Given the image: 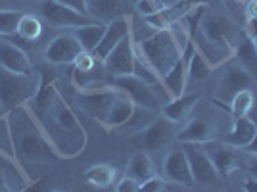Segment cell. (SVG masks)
<instances>
[{
	"label": "cell",
	"mask_w": 257,
	"mask_h": 192,
	"mask_svg": "<svg viewBox=\"0 0 257 192\" xmlns=\"http://www.w3.org/2000/svg\"><path fill=\"white\" fill-rule=\"evenodd\" d=\"M171 188H179V184H173L165 177H160V175H154L152 179H148V181H144L140 184V190L144 192H161L171 190Z\"/></svg>",
	"instance_id": "cell-36"
},
{
	"label": "cell",
	"mask_w": 257,
	"mask_h": 192,
	"mask_svg": "<svg viewBox=\"0 0 257 192\" xmlns=\"http://www.w3.org/2000/svg\"><path fill=\"white\" fill-rule=\"evenodd\" d=\"M133 31V16H127V18H119V20H113V22L106 23V31L102 35L100 43L94 48V56H96L100 62H104L107 54L111 52L115 46H117L127 35H131Z\"/></svg>",
	"instance_id": "cell-17"
},
{
	"label": "cell",
	"mask_w": 257,
	"mask_h": 192,
	"mask_svg": "<svg viewBox=\"0 0 257 192\" xmlns=\"http://www.w3.org/2000/svg\"><path fill=\"white\" fill-rule=\"evenodd\" d=\"M192 41L196 50L204 56L209 64L213 65L215 69L221 67L223 64L230 62L236 56V46L228 43H217V41H211V39H205L204 35L200 33H194Z\"/></svg>",
	"instance_id": "cell-18"
},
{
	"label": "cell",
	"mask_w": 257,
	"mask_h": 192,
	"mask_svg": "<svg viewBox=\"0 0 257 192\" xmlns=\"http://www.w3.org/2000/svg\"><path fill=\"white\" fill-rule=\"evenodd\" d=\"M109 81L115 86H119L137 106L148 108V110H154V112H161V102L158 92H156V86L148 85L144 79H140L135 73H131L119 75V77H109Z\"/></svg>",
	"instance_id": "cell-8"
},
{
	"label": "cell",
	"mask_w": 257,
	"mask_h": 192,
	"mask_svg": "<svg viewBox=\"0 0 257 192\" xmlns=\"http://www.w3.org/2000/svg\"><path fill=\"white\" fill-rule=\"evenodd\" d=\"M4 114H6V112H4V108L0 106V118H2V116H4Z\"/></svg>",
	"instance_id": "cell-46"
},
{
	"label": "cell",
	"mask_w": 257,
	"mask_h": 192,
	"mask_svg": "<svg viewBox=\"0 0 257 192\" xmlns=\"http://www.w3.org/2000/svg\"><path fill=\"white\" fill-rule=\"evenodd\" d=\"M219 137H221V133L213 125V121L205 118H192L177 131L175 140L179 144H205Z\"/></svg>",
	"instance_id": "cell-15"
},
{
	"label": "cell",
	"mask_w": 257,
	"mask_h": 192,
	"mask_svg": "<svg viewBox=\"0 0 257 192\" xmlns=\"http://www.w3.org/2000/svg\"><path fill=\"white\" fill-rule=\"evenodd\" d=\"M115 190L117 192H139L140 182L125 173V175H123L121 179H117V182H115Z\"/></svg>",
	"instance_id": "cell-37"
},
{
	"label": "cell",
	"mask_w": 257,
	"mask_h": 192,
	"mask_svg": "<svg viewBox=\"0 0 257 192\" xmlns=\"http://www.w3.org/2000/svg\"><path fill=\"white\" fill-rule=\"evenodd\" d=\"M257 133V121H253L251 118L247 116H242V118H234L232 121V127L228 129L226 133H223L219 139L223 140L225 144L232 146L236 150H244L255 139Z\"/></svg>",
	"instance_id": "cell-22"
},
{
	"label": "cell",
	"mask_w": 257,
	"mask_h": 192,
	"mask_svg": "<svg viewBox=\"0 0 257 192\" xmlns=\"http://www.w3.org/2000/svg\"><path fill=\"white\" fill-rule=\"evenodd\" d=\"M200 92H190V94H184L182 96H177V98H171L167 104H163L161 106V114L165 116V118H169L171 121H175L177 125H184L190 116H192L194 108L198 106V102H200Z\"/></svg>",
	"instance_id": "cell-23"
},
{
	"label": "cell",
	"mask_w": 257,
	"mask_h": 192,
	"mask_svg": "<svg viewBox=\"0 0 257 192\" xmlns=\"http://www.w3.org/2000/svg\"><path fill=\"white\" fill-rule=\"evenodd\" d=\"M244 190L246 192H257V179L255 177H247L244 181Z\"/></svg>",
	"instance_id": "cell-43"
},
{
	"label": "cell",
	"mask_w": 257,
	"mask_h": 192,
	"mask_svg": "<svg viewBox=\"0 0 257 192\" xmlns=\"http://www.w3.org/2000/svg\"><path fill=\"white\" fill-rule=\"evenodd\" d=\"M253 106H255L253 88H244L232 96V100L228 102V112L232 118H242V116H247L253 110Z\"/></svg>",
	"instance_id": "cell-31"
},
{
	"label": "cell",
	"mask_w": 257,
	"mask_h": 192,
	"mask_svg": "<svg viewBox=\"0 0 257 192\" xmlns=\"http://www.w3.org/2000/svg\"><path fill=\"white\" fill-rule=\"evenodd\" d=\"M202 146H204V150L207 152V156L211 158L215 169L219 171V175H221V179H223V181H228L230 175H232V173L238 169V165H240V158H238V154H236V148L225 144L221 139L209 140V142H205Z\"/></svg>",
	"instance_id": "cell-14"
},
{
	"label": "cell",
	"mask_w": 257,
	"mask_h": 192,
	"mask_svg": "<svg viewBox=\"0 0 257 192\" xmlns=\"http://www.w3.org/2000/svg\"><path fill=\"white\" fill-rule=\"evenodd\" d=\"M2 179H4V186L8 190H23V188H27V182H25L23 175L20 173V169H16L12 165H6L2 169Z\"/></svg>",
	"instance_id": "cell-34"
},
{
	"label": "cell",
	"mask_w": 257,
	"mask_h": 192,
	"mask_svg": "<svg viewBox=\"0 0 257 192\" xmlns=\"http://www.w3.org/2000/svg\"><path fill=\"white\" fill-rule=\"evenodd\" d=\"M135 44H137V50L160 73V77L167 73L182 56L169 29H160L142 41H135Z\"/></svg>",
	"instance_id": "cell-4"
},
{
	"label": "cell",
	"mask_w": 257,
	"mask_h": 192,
	"mask_svg": "<svg viewBox=\"0 0 257 192\" xmlns=\"http://www.w3.org/2000/svg\"><path fill=\"white\" fill-rule=\"evenodd\" d=\"M251 43H253V48H255V52H257V39H251Z\"/></svg>",
	"instance_id": "cell-45"
},
{
	"label": "cell",
	"mask_w": 257,
	"mask_h": 192,
	"mask_svg": "<svg viewBox=\"0 0 257 192\" xmlns=\"http://www.w3.org/2000/svg\"><path fill=\"white\" fill-rule=\"evenodd\" d=\"M161 88L165 90L167 98H177L186 92L188 86V73H186V62L182 60V56L179 58V62L173 65L167 73L161 77Z\"/></svg>",
	"instance_id": "cell-24"
},
{
	"label": "cell",
	"mask_w": 257,
	"mask_h": 192,
	"mask_svg": "<svg viewBox=\"0 0 257 192\" xmlns=\"http://www.w3.org/2000/svg\"><path fill=\"white\" fill-rule=\"evenodd\" d=\"M217 69H221L219 81H217V100H215L217 104L228 108V102L232 100L236 92L255 86V79L236 58H232L230 62H226Z\"/></svg>",
	"instance_id": "cell-5"
},
{
	"label": "cell",
	"mask_w": 257,
	"mask_h": 192,
	"mask_svg": "<svg viewBox=\"0 0 257 192\" xmlns=\"http://www.w3.org/2000/svg\"><path fill=\"white\" fill-rule=\"evenodd\" d=\"M41 77H43V73H41ZM58 98H60L58 77H56V75H52V79L43 77L37 94L33 96L31 100H29V104H27V106H29V112H31V116L37 119L41 125L46 121L48 114H50V110H52L54 104L58 102Z\"/></svg>",
	"instance_id": "cell-13"
},
{
	"label": "cell",
	"mask_w": 257,
	"mask_h": 192,
	"mask_svg": "<svg viewBox=\"0 0 257 192\" xmlns=\"http://www.w3.org/2000/svg\"><path fill=\"white\" fill-rule=\"evenodd\" d=\"M246 35L249 39H257V18H247Z\"/></svg>",
	"instance_id": "cell-40"
},
{
	"label": "cell",
	"mask_w": 257,
	"mask_h": 192,
	"mask_svg": "<svg viewBox=\"0 0 257 192\" xmlns=\"http://www.w3.org/2000/svg\"><path fill=\"white\" fill-rule=\"evenodd\" d=\"M163 177L173 184H179L182 188L192 186V171H190V163L184 154V148L171 150L165 160H163Z\"/></svg>",
	"instance_id": "cell-16"
},
{
	"label": "cell",
	"mask_w": 257,
	"mask_h": 192,
	"mask_svg": "<svg viewBox=\"0 0 257 192\" xmlns=\"http://www.w3.org/2000/svg\"><path fill=\"white\" fill-rule=\"evenodd\" d=\"M213 71H215L213 65L209 64L204 56L194 48L192 56H190V58H188V62H186L188 83H202V81H205V79H209Z\"/></svg>",
	"instance_id": "cell-29"
},
{
	"label": "cell",
	"mask_w": 257,
	"mask_h": 192,
	"mask_svg": "<svg viewBox=\"0 0 257 192\" xmlns=\"http://www.w3.org/2000/svg\"><path fill=\"white\" fill-rule=\"evenodd\" d=\"M184 154L190 163V171H192L194 184H209L215 186L221 182V175L215 169L213 161L207 156L202 144H182Z\"/></svg>",
	"instance_id": "cell-10"
},
{
	"label": "cell",
	"mask_w": 257,
	"mask_h": 192,
	"mask_svg": "<svg viewBox=\"0 0 257 192\" xmlns=\"http://www.w3.org/2000/svg\"><path fill=\"white\" fill-rule=\"evenodd\" d=\"M177 131H179V125L161 114V116H156L146 127L137 133L135 144L140 150L156 152V150L165 148L169 144V140L175 139Z\"/></svg>",
	"instance_id": "cell-6"
},
{
	"label": "cell",
	"mask_w": 257,
	"mask_h": 192,
	"mask_svg": "<svg viewBox=\"0 0 257 192\" xmlns=\"http://www.w3.org/2000/svg\"><path fill=\"white\" fill-rule=\"evenodd\" d=\"M196 33L204 35L205 39H211V41H217V43H228V44H238L240 37H242V31L236 27V23L225 16V14H204L202 20H200V25Z\"/></svg>",
	"instance_id": "cell-9"
},
{
	"label": "cell",
	"mask_w": 257,
	"mask_h": 192,
	"mask_svg": "<svg viewBox=\"0 0 257 192\" xmlns=\"http://www.w3.org/2000/svg\"><path fill=\"white\" fill-rule=\"evenodd\" d=\"M165 8V2L163 0H137L135 2V10L140 18H148V16H154Z\"/></svg>",
	"instance_id": "cell-35"
},
{
	"label": "cell",
	"mask_w": 257,
	"mask_h": 192,
	"mask_svg": "<svg viewBox=\"0 0 257 192\" xmlns=\"http://www.w3.org/2000/svg\"><path fill=\"white\" fill-rule=\"evenodd\" d=\"M22 16L23 14L20 10H2L0 8V35L2 37L16 35Z\"/></svg>",
	"instance_id": "cell-33"
},
{
	"label": "cell",
	"mask_w": 257,
	"mask_h": 192,
	"mask_svg": "<svg viewBox=\"0 0 257 192\" xmlns=\"http://www.w3.org/2000/svg\"><path fill=\"white\" fill-rule=\"evenodd\" d=\"M127 175H131L133 179L142 184L144 181L152 179L154 175H158V169H156V163L150 158V154L146 150H140L137 154L131 156V160L127 163Z\"/></svg>",
	"instance_id": "cell-25"
},
{
	"label": "cell",
	"mask_w": 257,
	"mask_h": 192,
	"mask_svg": "<svg viewBox=\"0 0 257 192\" xmlns=\"http://www.w3.org/2000/svg\"><path fill=\"white\" fill-rule=\"evenodd\" d=\"M39 12L43 16V20L48 25H52L56 29H75V27H83L88 23H94L92 18H88L81 12L73 10L69 6H65L58 0H41L39 4Z\"/></svg>",
	"instance_id": "cell-7"
},
{
	"label": "cell",
	"mask_w": 257,
	"mask_h": 192,
	"mask_svg": "<svg viewBox=\"0 0 257 192\" xmlns=\"http://www.w3.org/2000/svg\"><path fill=\"white\" fill-rule=\"evenodd\" d=\"M16 35L20 39H23V41H27V43H33V41L41 39V35H43V22H41V18H37L33 14H23Z\"/></svg>",
	"instance_id": "cell-32"
},
{
	"label": "cell",
	"mask_w": 257,
	"mask_h": 192,
	"mask_svg": "<svg viewBox=\"0 0 257 192\" xmlns=\"http://www.w3.org/2000/svg\"><path fill=\"white\" fill-rule=\"evenodd\" d=\"M244 152H246V154H249V156H257V133H255V139L247 144L246 148H244Z\"/></svg>",
	"instance_id": "cell-44"
},
{
	"label": "cell",
	"mask_w": 257,
	"mask_h": 192,
	"mask_svg": "<svg viewBox=\"0 0 257 192\" xmlns=\"http://www.w3.org/2000/svg\"><path fill=\"white\" fill-rule=\"evenodd\" d=\"M58 2H62V4H65V6H69V8H73V10L88 16V10H86V0H58ZM88 18H90V16H88Z\"/></svg>",
	"instance_id": "cell-38"
},
{
	"label": "cell",
	"mask_w": 257,
	"mask_h": 192,
	"mask_svg": "<svg viewBox=\"0 0 257 192\" xmlns=\"http://www.w3.org/2000/svg\"><path fill=\"white\" fill-rule=\"evenodd\" d=\"M43 127L48 135V139L52 140L54 148L58 150L60 158H73L77 154H81L85 148V127L75 116V112L64 102L62 96L58 98V102L50 110Z\"/></svg>",
	"instance_id": "cell-1"
},
{
	"label": "cell",
	"mask_w": 257,
	"mask_h": 192,
	"mask_svg": "<svg viewBox=\"0 0 257 192\" xmlns=\"http://www.w3.org/2000/svg\"><path fill=\"white\" fill-rule=\"evenodd\" d=\"M190 6H205V8H215L221 4V0H184Z\"/></svg>",
	"instance_id": "cell-39"
},
{
	"label": "cell",
	"mask_w": 257,
	"mask_h": 192,
	"mask_svg": "<svg viewBox=\"0 0 257 192\" xmlns=\"http://www.w3.org/2000/svg\"><path fill=\"white\" fill-rule=\"evenodd\" d=\"M246 16L247 18H257V0H247L246 2Z\"/></svg>",
	"instance_id": "cell-41"
},
{
	"label": "cell",
	"mask_w": 257,
	"mask_h": 192,
	"mask_svg": "<svg viewBox=\"0 0 257 192\" xmlns=\"http://www.w3.org/2000/svg\"><path fill=\"white\" fill-rule=\"evenodd\" d=\"M85 52L81 43L71 31L54 37L44 50V58L54 65H73L77 58Z\"/></svg>",
	"instance_id": "cell-12"
},
{
	"label": "cell",
	"mask_w": 257,
	"mask_h": 192,
	"mask_svg": "<svg viewBox=\"0 0 257 192\" xmlns=\"http://www.w3.org/2000/svg\"><path fill=\"white\" fill-rule=\"evenodd\" d=\"M41 81L43 77L39 71L23 75L8 71L0 65V106L4 108V112H14L29 104V100L37 94Z\"/></svg>",
	"instance_id": "cell-3"
},
{
	"label": "cell",
	"mask_w": 257,
	"mask_h": 192,
	"mask_svg": "<svg viewBox=\"0 0 257 192\" xmlns=\"http://www.w3.org/2000/svg\"><path fill=\"white\" fill-rule=\"evenodd\" d=\"M104 31H106V23H100V22L88 23V25H83V27L71 29V33L75 35V39L81 43L85 52H94V48L100 43Z\"/></svg>",
	"instance_id": "cell-28"
},
{
	"label": "cell",
	"mask_w": 257,
	"mask_h": 192,
	"mask_svg": "<svg viewBox=\"0 0 257 192\" xmlns=\"http://www.w3.org/2000/svg\"><path fill=\"white\" fill-rule=\"evenodd\" d=\"M4 4H6V0H0V8H2V6H4Z\"/></svg>",
	"instance_id": "cell-47"
},
{
	"label": "cell",
	"mask_w": 257,
	"mask_h": 192,
	"mask_svg": "<svg viewBox=\"0 0 257 192\" xmlns=\"http://www.w3.org/2000/svg\"><path fill=\"white\" fill-rule=\"evenodd\" d=\"M0 65L8 71H14V73H35V67H33L27 52L23 48H20L18 44L8 41L6 37L0 39Z\"/></svg>",
	"instance_id": "cell-20"
},
{
	"label": "cell",
	"mask_w": 257,
	"mask_h": 192,
	"mask_svg": "<svg viewBox=\"0 0 257 192\" xmlns=\"http://www.w3.org/2000/svg\"><path fill=\"white\" fill-rule=\"evenodd\" d=\"M135 58H137V48H135V37L133 31L127 35L121 43L104 58V69L109 77H119V75H131L135 71Z\"/></svg>",
	"instance_id": "cell-11"
},
{
	"label": "cell",
	"mask_w": 257,
	"mask_h": 192,
	"mask_svg": "<svg viewBox=\"0 0 257 192\" xmlns=\"http://www.w3.org/2000/svg\"><path fill=\"white\" fill-rule=\"evenodd\" d=\"M88 16L100 23H109L119 18L133 16L128 0H86Z\"/></svg>",
	"instance_id": "cell-19"
},
{
	"label": "cell",
	"mask_w": 257,
	"mask_h": 192,
	"mask_svg": "<svg viewBox=\"0 0 257 192\" xmlns=\"http://www.w3.org/2000/svg\"><path fill=\"white\" fill-rule=\"evenodd\" d=\"M85 181L96 188H115L117 182V169L109 163H94L85 171Z\"/></svg>",
	"instance_id": "cell-26"
},
{
	"label": "cell",
	"mask_w": 257,
	"mask_h": 192,
	"mask_svg": "<svg viewBox=\"0 0 257 192\" xmlns=\"http://www.w3.org/2000/svg\"><path fill=\"white\" fill-rule=\"evenodd\" d=\"M37 119H27L23 127L12 129V148L16 154V160L20 163H52L60 158L58 150L54 148L52 140L48 139L46 131L41 125V129L35 125Z\"/></svg>",
	"instance_id": "cell-2"
},
{
	"label": "cell",
	"mask_w": 257,
	"mask_h": 192,
	"mask_svg": "<svg viewBox=\"0 0 257 192\" xmlns=\"http://www.w3.org/2000/svg\"><path fill=\"white\" fill-rule=\"evenodd\" d=\"M234 58L246 67L249 73H251V77L255 79V83H257V52H255V48H253L251 39L247 37L246 33H242L240 41H238V44H236Z\"/></svg>",
	"instance_id": "cell-30"
},
{
	"label": "cell",
	"mask_w": 257,
	"mask_h": 192,
	"mask_svg": "<svg viewBox=\"0 0 257 192\" xmlns=\"http://www.w3.org/2000/svg\"><path fill=\"white\" fill-rule=\"evenodd\" d=\"M0 39H2V35H0Z\"/></svg>",
	"instance_id": "cell-48"
},
{
	"label": "cell",
	"mask_w": 257,
	"mask_h": 192,
	"mask_svg": "<svg viewBox=\"0 0 257 192\" xmlns=\"http://www.w3.org/2000/svg\"><path fill=\"white\" fill-rule=\"evenodd\" d=\"M247 175L257 179V156H251V160L247 161Z\"/></svg>",
	"instance_id": "cell-42"
},
{
	"label": "cell",
	"mask_w": 257,
	"mask_h": 192,
	"mask_svg": "<svg viewBox=\"0 0 257 192\" xmlns=\"http://www.w3.org/2000/svg\"><path fill=\"white\" fill-rule=\"evenodd\" d=\"M194 8L190 4H186V2H182L181 6H173V8H163L161 12L158 14H154V16H148V18H144V22L148 23L150 27H154L156 31H160V29H167V27H171L175 22H179L181 18H184L188 10Z\"/></svg>",
	"instance_id": "cell-27"
},
{
	"label": "cell",
	"mask_w": 257,
	"mask_h": 192,
	"mask_svg": "<svg viewBox=\"0 0 257 192\" xmlns=\"http://www.w3.org/2000/svg\"><path fill=\"white\" fill-rule=\"evenodd\" d=\"M135 112H137V104L121 90V94L109 104L107 112L104 114V118L100 119L98 123H102L104 129H107V131H113V129L119 131L128 119L135 116Z\"/></svg>",
	"instance_id": "cell-21"
}]
</instances>
